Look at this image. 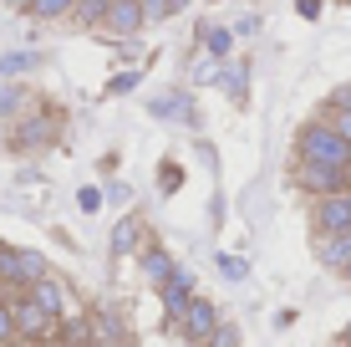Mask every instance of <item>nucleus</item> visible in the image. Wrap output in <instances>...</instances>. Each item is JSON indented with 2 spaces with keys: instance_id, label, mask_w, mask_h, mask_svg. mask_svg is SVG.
<instances>
[{
  "instance_id": "obj_1",
  "label": "nucleus",
  "mask_w": 351,
  "mask_h": 347,
  "mask_svg": "<svg viewBox=\"0 0 351 347\" xmlns=\"http://www.w3.org/2000/svg\"><path fill=\"white\" fill-rule=\"evenodd\" d=\"M295 159L300 164H331V169H351V148L331 123H306L295 138Z\"/></svg>"
},
{
  "instance_id": "obj_2",
  "label": "nucleus",
  "mask_w": 351,
  "mask_h": 347,
  "mask_svg": "<svg viewBox=\"0 0 351 347\" xmlns=\"http://www.w3.org/2000/svg\"><path fill=\"white\" fill-rule=\"evenodd\" d=\"M295 189H306L311 199H331V194H346L351 189V169H331V164H300L295 159Z\"/></svg>"
},
{
  "instance_id": "obj_3",
  "label": "nucleus",
  "mask_w": 351,
  "mask_h": 347,
  "mask_svg": "<svg viewBox=\"0 0 351 347\" xmlns=\"http://www.w3.org/2000/svg\"><path fill=\"white\" fill-rule=\"evenodd\" d=\"M41 276H51L41 250H21V245H0V281L10 286H36Z\"/></svg>"
},
{
  "instance_id": "obj_4",
  "label": "nucleus",
  "mask_w": 351,
  "mask_h": 347,
  "mask_svg": "<svg viewBox=\"0 0 351 347\" xmlns=\"http://www.w3.org/2000/svg\"><path fill=\"white\" fill-rule=\"evenodd\" d=\"M10 327H16V337L26 342V347H41V342H51L56 322L46 317L41 306L31 302V296H21V302H10Z\"/></svg>"
},
{
  "instance_id": "obj_5",
  "label": "nucleus",
  "mask_w": 351,
  "mask_h": 347,
  "mask_svg": "<svg viewBox=\"0 0 351 347\" xmlns=\"http://www.w3.org/2000/svg\"><path fill=\"white\" fill-rule=\"evenodd\" d=\"M311 230H316V240H331V235H346L351 230V189L311 205Z\"/></svg>"
},
{
  "instance_id": "obj_6",
  "label": "nucleus",
  "mask_w": 351,
  "mask_h": 347,
  "mask_svg": "<svg viewBox=\"0 0 351 347\" xmlns=\"http://www.w3.org/2000/svg\"><path fill=\"white\" fill-rule=\"evenodd\" d=\"M219 317H224V312L209 302V296H193L189 312L178 317V337H184L189 347H204V342H209V332L219 327Z\"/></svg>"
},
{
  "instance_id": "obj_7",
  "label": "nucleus",
  "mask_w": 351,
  "mask_h": 347,
  "mask_svg": "<svg viewBox=\"0 0 351 347\" xmlns=\"http://www.w3.org/2000/svg\"><path fill=\"white\" fill-rule=\"evenodd\" d=\"M26 296L36 306H41L51 322H66V317H77V306H71V296H66V286L56 281V276H41L36 286H26Z\"/></svg>"
},
{
  "instance_id": "obj_8",
  "label": "nucleus",
  "mask_w": 351,
  "mask_h": 347,
  "mask_svg": "<svg viewBox=\"0 0 351 347\" xmlns=\"http://www.w3.org/2000/svg\"><path fill=\"white\" fill-rule=\"evenodd\" d=\"M193 296H199V286H193V271H184V266H178L173 276H168V281L158 286V302H163V317H168V322H178V317L189 312V302H193Z\"/></svg>"
},
{
  "instance_id": "obj_9",
  "label": "nucleus",
  "mask_w": 351,
  "mask_h": 347,
  "mask_svg": "<svg viewBox=\"0 0 351 347\" xmlns=\"http://www.w3.org/2000/svg\"><path fill=\"white\" fill-rule=\"evenodd\" d=\"M112 36H138L148 26V16H143V0H107V21H102Z\"/></svg>"
},
{
  "instance_id": "obj_10",
  "label": "nucleus",
  "mask_w": 351,
  "mask_h": 347,
  "mask_svg": "<svg viewBox=\"0 0 351 347\" xmlns=\"http://www.w3.org/2000/svg\"><path fill=\"white\" fill-rule=\"evenodd\" d=\"M143 245V214H123V220L112 225V240H107V250H112V260L132 256V250Z\"/></svg>"
},
{
  "instance_id": "obj_11",
  "label": "nucleus",
  "mask_w": 351,
  "mask_h": 347,
  "mask_svg": "<svg viewBox=\"0 0 351 347\" xmlns=\"http://www.w3.org/2000/svg\"><path fill=\"white\" fill-rule=\"evenodd\" d=\"M173 271H178V260L168 256L163 245H143V281H148L153 291H158V286H163L168 276H173Z\"/></svg>"
},
{
  "instance_id": "obj_12",
  "label": "nucleus",
  "mask_w": 351,
  "mask_h": 347,
  "mask_svg": "<svg viewBox=\"0 0 351 347\" xmlns=\"http://www.w3.org/2000/svg\"><path fill=\"white\" fill-rule=\"evenodd\" d=\"M316 260L326 271H336V276H341V271L351 266V230L346 235H331V240H316Z\"/></svg>"
},
{
  "instance_id": "obj_13",
  "label": "nucleus",
  "mask_w": 351,
  "mask_h": 347,
  "mask_svg": "<svg viewBox=\"0 0 351 347\" xmlns=\"http://www.w3.org/2000/svg\"><path fill=\"white\" fill-rule=\"evenodd\" d=\"M62 327V342L56 347H97V332H92V317H66V322H56Z\"/></svg>"
},
{
  "instance_id": "obj_14",
  "label": "nucleus",
  "mask_w": 351,
  "mask_h": 347,
  "mask_svg": "<svg viewBox=\"0 0 351 347\" xmlns=\"http://www.w3.org/2000/svg\"><path fill=\"white\" fill-rule=\"evenodd\" d=\"M148 113L158 117V123H199V113H189V98H184V92H173V98H158Z\"/></svg>"
},
{
  "instance_id": "obj_15",
  "label": "nucleus",
  "mask_w": 351,
  "mask_h": 347,
  "mask_svg": "<svg viewBox=\"0 0 351 347\" xmlns=\"http://www.w3.org/2000/svg\"><path fill=\"white\" fill-rule=\"evenodd\" d=\"M219 87H224L234 102H245V92H250V67H245V62H234L229 71H219Z\"/></svg>"
},
{
  "instance_id": "obj_16",
  "label": "nucleus",
  "mask_w": 351,
  "mask_h": 347,
  "mask_svg": "<svg viewBox=\"0 0 351 347\" xmlns=\"http://www.w3.org/2000/svg\"><path fill=\"white\" fill-rule=\"evenodd\" d=\"M31 16L36 21H62V16H71V10H77V0H31Z\"/></svg>"
},
{
  "instance_id": "obj_17",
  "label": "nucleus",
  "mask_w": 351,
  "mask_h": 347,
  "mask_svg": "<svg viewBox=\"0 0 351 347\" xmlns=\"http://www.w3.org/2000/svg\"><path fill=\"white\" fill-rule=\"evenodd\" d=\"M214 266H219V276H224L229 286H245V281H250V266H245L239 256H224V250H219V256H214Z\"/></svg>"
},
{
  "instance_id": "obj_18",
  "label": "nucleus",
  "mask_w": 351,
  "mask_h": 347,
  "mask_svg": "<svg viewBox=\"0 0 351 347\" xmlns=\"http://www.w3.org/2000/svg\"><path fill=\"white\" fill-rule=\"evenodd\" d=\"M239 342H245V332H239V322L219 317V327L209 332V342H204V347H239Z\"/></svg>"
},
{
  "instance_id": "obj_19",
  "label": "nucleus",
  "mask_w": 351,
  "mask_h": 347,
  "mask_svg": "<svg viewBox=\"0 0 351 347\" xmlns=\"http://www.w3.org/2000/svg\"><path fill=\"white\" fill-rule=\"evenodd\" d=\"M204 46H209V56H229L234 31H229V26H204Z\"/></svg>"
},
{
  "instance_id": "obj_20",
  "label": "nucleus",
  "mask_w": 351,
  "mask_h": 347,
  "mask_svg": "<svg viewBox=\"0 0 351 347\" xmlns=\"http://www.w3.org/2000/svg\"><path fill=\"white\" fill-rule=\"evenodd\" d=\"M71 16H77L82 26H102V21H107V0H77Z\"/></svg>"
},
{
  "instance_id": "obj_21",
  "label": "nucleus",
  "mask_w": 351,
  "mask_h": 347,
  "mask_svg": "<svg viewBox=\"0 0 351 347\" xmlns=\"http://www.w3.org/2000/svg\"><path fill=\"white\" fill-rule=\"evenodd\" d=\"M31 67H36L31 52H5L0 56V77H21V71H31Z\"/></svg>"
},
{
  "instance_id": "obj_22",
  "label": "nucleus",
  "mask_w": 351,
  "mask_h": 347,
  "mask_svg": "<svg viewBox=\"0 0 351 347\" xmlns=\"http://www.w3.org/2000/svg\"><path fill=\"white\" fill-rule=\"evenodd\" d=\"M331 128L346 138V148H351V107H336V113H331Z\"/></svg>"
},
{
  "instance_id": "obj_23",
  "label": "nucleus",
  "mask_w": 351,
  "mask_h": 347,
  "mask_svg": "<svg viewBox=\"0 0 351 347\" xmlns=\"http://www.w3.org/2000/svg\"><path fill=\"white\" fill-rule=\"evenodd\" d=\"M178 184H184V169H178V164H163V194H173Z\"/></svg>"
},
{
  "instance_id": "obj_24",
  "label": "nucleus",
  "mask_w": 351,
  "mask_h": 347,
  "mask_svg": "<svg viewBox=\"0 0 351 347\" xmlns=\"http://www.w3.org/2000/svg\"><path fill=\"white\" fill-rule=\"evenodd\" d=\"M77 205L87 210V214H97V210H102V189H82V194H77Z\"/></svg>"
},
{
  "instance_id": "obj_25",
  "label": "nucleus",
  "mask_w": 351,
  "mask_h": 347,
  "mask_svg": "<svg viewBox=\"0 0 351 347\" xmlns=\"http://www.w3.org/2000/svg\"><path fill=\"white\" fill-rule=\"evenodd\" d=\"M143 16L148 21H168V0H143Z\"/></svg>"
},
{
  "instance_id": "obj_26",
  "label": "nucleus",
  "mask_w": 351,
  "mask_h": 347,
  "mask_svg": "<svg viewBox=\"0 0 351 347\" xmlns=\"http://www.w3.org/2000/svg\"><path fill=\"white\" fill-rule=\"evenodd\" d=\"M128 194H132V189L123 184V179H117V184H107V194H102V199H112V205H128Z\"/></svg>"
},
{
  "instance_id": "obj_27",
  "label": "nucleus",
  "mask_w": 351,
  "mask_h": 347,
  "mask_svg": "<svg viewBox=\"0 0 351 347\" xmlns=\"http://www.w3.org/2000/svg\"><path fill=\"white\" fill-rule=\"evenodd\" d=\"M16 337V327H10V302H0V342Z\"/></svg>"
},
{
  "instance_id": "obj_28",
  "label": "nucleus",
  "mask_w": 351,
  "mask_h": 347,
  "mask_svg": "<svg viewBox=\"0 0 351 347\" xmlns=\"http://www.w3.org/2000/svg\"><path fill=\"white\" fill-rule=\"evenodd\" d=\"M138 87V71H123V77H112V92H132Z\"/></svg>"
},
{
  "instance_id": "obj_29",
  "label": "nucleus",
  "mask_w": 351,
  "mask_h": 347,
  "mask_svg": "<svg viewBox=\"0 0 351 347\" xmlns=\"http://www.w3.org/2000/svg\"><path fill=\"white\" fill-rule=\"evenodd\" d=\"M295 10H300L306 21H316V16H321V0H295Z\"/></svg>"
},
{
  "instance_id": "obj_30",
  "label": "nucleus",
  "mask_w": 351,
  "mask_h": 347,
  "mask_svg": "<svg viewBox=\"0 0 351 347\" xmlns=\"http://www.w3.org/2000/svg\"><path fill=\"white\" fill-rule=\"evenodd\" d=\"M331 107H351V87H336L331 92Z\"/></svg>"
},
{
  "instance_id": "obj_31",
  "label": "nucleus",
  "mask_w": 351,
  "mask_h": 347,
  "mask_svg": "<svg viewBox=\"0 0 351 347\" xmlns=\"http://www.w3.org/2000/svg\"><path fill=\"white\" fill-rule=\"evenodd\" d=\"M189 5V0H168V16H178V10H184Z\"/></svg>"
},
{
  "instance_id": "obj_32",
  "label": "nucleus",
  "mask_w": 351,
  "mask_h": 347,
  "mask_svg": "<svg viewBox=\"0 0 351 347\" xmlns=\"http://www.w3.org/2000/svg\"><path fill=\"white\" fill-rule=\"evenodd\" d=\"M0 347H26V342H21V337H5V342H0Z\"/></svg>"
},
{
  "instance_id": "obj_33",
  "label": "nucleus",
  "mask_w": 351,
  "mask_h": 347,
  "mask_svg": "<svg viewBox=\"0 0 351 347\" xmlns=\"http://www.w3.org/2000/svg\"><path fill=\"white\" fill-rule=\"evenodd\" d=\"M341 342H346V347H351V322H346V332H341Z\"/></svg>"
},
{
  "instance_id": "obj_34",
  "label": "nucleus",
  "mask_w": 351,
  "mask_h": 347,
  "mask_svg": "<svg viewBox=\"0 0 351 347\" xmlns=\"http://www.w3.org/2000/svg\"><path fill=\"white\" fill-rule=\"evenodd\" d=\"M97 347H128V342H97Z\"/></svg>"
},
{
  "instance_id": "obj_35",
  "label": "nucleus",
  "mask_w": 351,
  "mask_h": 347,
  "mask_svg": "<svg viewBox=\"0 0 351 347\" xmlns=\"http://www.w3.org/2000/svg\"><path fill=\"white\" fill-rule=\"evenodd\" d=\"M51 347H56V342H51Z\"/></svg>"
},
{
  "instance_id": "obj_36",
  "label": "nucleus",
  "mask_w": 351,
  "mask_h": 347,
  "mask_svg": "<svg viewBox=\"0 0 351 347\" xmlns=\"http://www.w3.org/2000/svg\"><path fill=\"white\" fill-rule=\"evenodd\" d=\"M341 347H346V342H341Z\"/></svg>"
}]
</instances>
